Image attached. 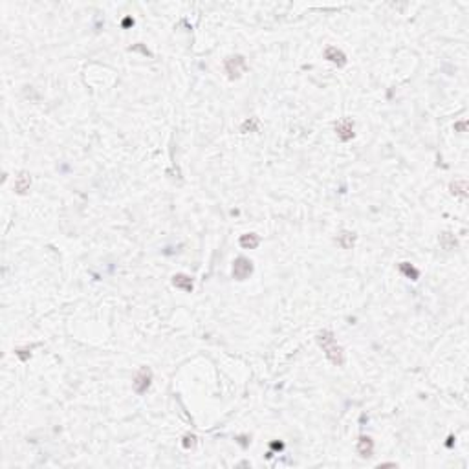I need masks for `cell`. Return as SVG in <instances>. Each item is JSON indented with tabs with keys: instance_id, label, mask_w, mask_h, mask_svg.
Listing matches in <instances>:
<instances>
[{
	"instance_id": "cell-1",
	"label": "cell",
	"mask_w": 469,
	"mask_h": 469,
	"mask_svg": "<svg viewBox=\"0 0 469 469\" xmlns=\"http://www.w3.org/2000/svg\"><path fill=\"white\" fill-rule=\"evenodd\" d=\"M317 343L322 348V352H324V356H326L330 363L336 365V367H343L345 350L341 345H337L336 337H334V334L330 330H322V332L317 334Z\"/></svg>"
},
{
	"instance_id": "cell-2",
	"label": "cell",
	"mask_w": 469,
	"mask_h": 469,
	"mask_svg": "<svg viewBox=\"0 0 469 469\" xmlns=\"http://www.w3.org/2000/svg\"><path fill=\"white\" fill-rule=\"evenodd\" d=\"M224 68L227 77L238 79L242 77V74L247 70V63H246V59L242 55H231L224 61Z\"/></svg>"
},
{
	"instance_id": "cell-3",
	"label": "cell",
	"mask_w": 469,
	"mask_h": 469,
	"mask_svg": "<svg viewBox=\"0 0 469 469\" xmlns=\"http://www.w3.org/2000/svg\"><path fill=\"white\" fill-rule=\"evenodd\" d=\"M152 383V372L147 367H141L140 370L136 372L132 381V389L136 394H145L148 391V387Z\"/></svg>"
},
{
	"instance_id": "cell-4",
	"label": "cell",
	"mask_w": 469,
	"mask_h": 469,
	"mask_svg": "<svg viewBox=\"0 0 469 469\" xmlns=\"http://www.w3.org/2000/svg\"><path fill=\"white\" fill-rule=\"evenodd\" d=\"M253 273V262L246 257H238L233 262V279L237 280H246L249 279V275Z\"/></svg>"
},
{
	"instance_id": "cell-5",
	"label": "cell",
	"mask_w": 469,
	"mask_h": 469,
	"mask_svg": "<svg viewBox=\"0 0 469 469\" xmlns=\"http://www.w3.org/2000/svg\"><path fill=\"white\" fill-rule=\"evenodd\" d=\"M336 134L341 141H350L354 138V119L341 118L336 123Z\"/></svg>"
},
{
	"instance_id": "cell-6",
	"label": "cell",
	"mask_w": 469,
	"mask_h": 469,
	"mask_svg": "<svg viewBox=\"0 0 469 469\" xmlns=\"http://www.w3.org/2000/svg\"><path fill=\"white\" fill-rule=\"evenodd\" d=\"M324 59L330 61L332 64L339 66V68H343L345 64H346V55H345L339 48H336V46H328V48L324 49Z\"/></svg>"
},
{
	"instance_id": "cell-7",
	"label": "cell",
	"mask_w": 469,
	"mask_h": 469,
	"mask_svg": "<svg viewBox=\"0 0 469 469\" xmlns=\"http://www.w3.org/2000/svg\"><path fill=\"white\" fill-rule=\"evenodd\" d=\"M357 455L361 458H370L374 455V442H372L370 436H359L357 440Z\"/></svg>"
},
{
	"instance_id": "cell-8",
	"label": "cell",
	"mask_w": 469,
	"mask_h": 469,
	"mask_svg": "<svg viewBox=\"0 0 469 469\" xmlns=\"http://www.w3.org/2000/svg\"><path fill=\"white\" fill-rule=\"evenodd\" d=\"M29 185H31V176L26 171L19 173L17 178H15V191H17V195H26L29 191Z\"/></svg>"
},
{
	"instance_id": "cell-9",
	"label": "cell",
	"mask_w": 469,
	"mask_h": 469,
	"mask_svg": "<svg viewBox=\"0 0 469 469\" xmlns=\"http://www.w3.org/2000/svg\"><path fill=\"white\" fill-rule=\"evenodd\" d=\"M173 286L183 292H193V279L185 273H176L173 277Z\"/></svg>"
},
{
	"instance_id": "cell-10",
	"label": "cell",
	"mask_w": 469,
	"mask_h": 469,
	"mask_svg": "<svg viewBox=\"0 0 469 469\" xmlns=\"http://www.w3.org/2000/svg\"><path fill=\"white\" fill-rule=\"evenodd\" d=\"M238 244H240V247H244V249H255V247L260 244V237L257 233H246V235H242V237L238 238Z\"/></svg>"
},
{
	"instance_id": "cell-11",
	"label": "cell",
	"mask_w": 469,
	"mask_h": 469,
	"mask_svg": "<svg viewBox=\"0 0 469 469\" xmlns=\"http://www.w3.org/2000/svg\"><path fill=\"white\" fill-rule=\"evenodd\" d=\"M337 246H341L343 249H352L356 244V233L352 231H341L336 238Z\"/></svg>"
},
{
	"instance_id": "cell-12",
	"label": "cell",
	"mask_w": 469,
	"mask_h": 469,
	"mask_svg": "<svg viewBox=\"0 0 469 469\" xmlns=\"http://www.w3.org/2000/svg\"><path fill=\"white\" fill-rule=\"evenodd\" d=\"M451 193L455 196L466 198V196H468V182H466V180H456V182H453L451 183Z\"/></svg>"
},
{
	"instance_id": "cell-13",
	"label": "cell",
	"mask_w": 469,
	"mask_h": 469,
	"mask_svg": "<svg viewBox=\"0 0 469 469\" xmlns=\"http://www.w3.org/2000/svg\"><path fill=\"white\" fill-rule=\"evenodd\" d=\"M440 244L444 249H455L456 247V238L453 233H442L440 235Z\"/></svg>"
},
{
	"instance_id": "cell-14",
	"label": "cell",
	"mask_w": 469,
	"mask_h": 469,
	"mask_svg": "<svg viewBox=\"0 0 469 469\" xmlns=\"http://www.w3.org/2000/svg\"><path fill=\"white\" fill-rule=\"evenodd\" d=\"M259 128H260V121L257 118L246 119L244 123L240 125V130H242V132H259Z\"/></svg>"
},
{
	"instance_id": "cell-15",
	"label": "cell",
	"mask_w": 469,
	"mask_h": 469,
	"mask_svg": "<svg viewBox=\"0 0 469 469\" xmlns=\"http://www.w3.org/2000/svg\"><path fill=\"white\" fill-rule=\"evenodd\" d=\"M399 270H401V273H405L409 279H413V280H416L420 277V272L414 266H411L409 262H401V264H399Z\"/></svg>"
},
{
	"instance_id": "cell-16",
	"label": "cell",
	"mask_w": 469,
	"mask_h": 469,
	"mask_svg": "<svg viewBox=\"0 0 469 469\" xmlns=\"http://www.w3.org/2000/svg\"><path fill=\"white\" fill-rule=\"evenodd\" d=\"M196 445V436L195 434H185V438H183V447L185 449H191Z\"/></svg>"
},
{
	"instance_id": "cell-17",
	"label": "cell",
	"mask_w": 469,
	"mask_h": 469,
	"mask_svg": "<svg viewBox=\"0 0 469 469\" xmlns=\"http://www.w3.org/2000/svg\"><path fill=\"white\" fill-rule=\"evenodd\" d=\"M455 126L456 128H460V130L464 132V130H466V121H462V123H458V125H455Z\"/></svg>"
}]
</instances>
